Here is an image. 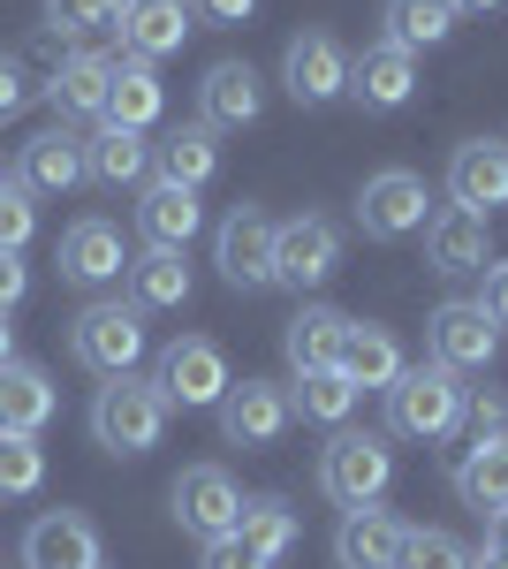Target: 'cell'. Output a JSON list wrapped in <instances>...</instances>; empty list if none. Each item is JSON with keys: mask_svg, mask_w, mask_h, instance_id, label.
Here are the masks:
<instances>
[{"mask_svg": "<svg viewBox=\"0 0 508 569\" xmlns=\"http://www.w3.org/2000/svg\"><path fill=\"white\" fill-rule=\"evenodd\" d=\"M464 372L448 365H402V380L387 388V426L402 440H448L464 426Z\"/></svg>", "mask_w": 508, "mask_h": 569, "instance_id": "1", "label": "cell"}, {"mask_svg": "<svg viewBox=\"0 0 508 569\" xmlns=\"http://www.w3.org/2000/svg\"><path fill=\"white\" fill-rule=\"evenodd\" d=\"M168 433V395L152 388V380H107L99 402H91V440L107 448V456H145V448H160Z\"/></svg>", "mask_w": 508, "mask_h": 569, "instance_id": "2", "label": "cell"}, {"mask_svg": "<svg viewBox=\"0 0 508 569\" xmlns=\"http://www.w3.org/2000/svg\"><path fill=\"white\" fill-rule=\"evenodd\" d=\"M69 350H77V365L84 372H99V380H129L137 365H145V311L137 305H84L77 311V327H69Z\"/></svg>", "mask_w": 508, "mask_h": 569, "instance_id": "3", "label": "cell"}, {"mask_svg": "<svg viewBox=\"0 0 508 569\" xmlns=\"http://www.w3.org/2000/svg\"><path fill=\"white\" fill-rule=\"evenodd\" d=\"M319 486H327V501H341V509H372L387 486H395V448L380 433H335L327 456H319Z\"/></svg>", "mask_w": 508, "mask_h": 569, "instance_id": "4", "label": "cell"}, {"mask_svg": "<svg viewBox=\"0 0 508 569\" xmlns=\"http://www.w3.org/2000/svg\"><path fill=\"white\" fill-rule=\"evenodd\" d=\"M152 388L168 395V410H220V395L236 388L228 380V357L212 350L206 335H175L168 350H160V372H152Z\"/></svg>", "mask_w": 508, "mask_h": 569, "instance_id": "5", "label": "cell"}, {"mask_svg": "<svg viewBox=\"0 0 508 569\" xmlns=\"http://www.w3.org/2000/svg\"><path fill=\"white\" fill-rule=\"evenodd\" d=\"M425 206H432V190H425V176H410V168H380V176L357 190V228L372 236V243H402V236H418Z\"/></svg>", "mask_w": 508, "mask_h": 569, "instance_id": "6", "label": "cell"}, {"mask_svg": "<svg viewBox=\"0 0 508 569\" xmlns=\"http://www.w3.org/2000/svg\"><path fill=\"white\" fill-rule=\"evenodd\" d=\"M341 266V228L327 213H297L273 228V281L281 289H319Z\"/></svg>", "mask_w": 508, "mask_h": 569, "instance_id": "7", "label": "cell"}, {"mask_svg": "<svg viewBox=\"0 0 508 569\" xmlns=\"http://www.w3.org/2000/svg\"><path fill=\"white\" fill-rule=\"evenodd\" d=\"M212 266L228 289H273V220L258 206H236L212 236Z\"/></svg>", "mask_w": 508, "mask_h": 569, "instance_id": "8", "label": "cell"}, {"mask_svg": "<svg viewBox=\"0 0 508 569\" xmlns=\"http://www.w3.org/2000/svg\"><path fill=\"white\" fill-rule=\"evenodd\" d=\"M425 350H432V365H448V372H486L494 365V350H501V327L486 319L478 305H440L432 319H425Z\"/></svg>", "mask_w": 508, "mask_h": 569, "instance_id": "9", "label": "cell"}, {"mask_svg": "<svg viewBox=\"0 0 508 569\" xmlns=\"http://www.w3.org/2000/svg\"><path fill=\"white\" fill-rule=\"evenodd\" d=\"M243 517V486L228 479L220 463H190L182 479H175V525L198 531V539H228Z\"/></svg>", "mask_w": 508, "mask_h": 569, "instance_id": "10", "label": "cell"}, {"mask_svg": "<svg viewBox=\"0 0 508 569\" xmlns=\"http://www.w3.org/2000/svg\"><path fill=\"white\" fill-rule=\"evenodd\" d=\"M281 84H289L297 107H327V99L349 91V53H341L327 31H297L289 53H281Z\"/></svg>", "mask_w": 508, "mask_h": 569, "instance_id": "11", "label": "cell"}, {"mask_svg": "<svg viewBox=\"0 0 508 569\" xmlns=\"http://www.w3.org/2000/svg\"><path fill=\"white\" fill-rule=\"evenodd\" d=\"M289 388H273V380H243V388L220 395V433L228 448H273V440L289 433Z\"/></svg>", "mask_w": 508, "mask_h": 569, "instance_id": "12", "label": "cell"}, {"mask_svg": "<svg viewBox=\"0 0 508 569\" xmlns=\"http://www.w3.org/2000/svg\"><path fill=\"white\" fill-rule=\"evenodd\" d=\"M349 99L365 107V114H395V107H410L418 99V53H402V46H365L357 61H349Z\"/></svg>", "mask_w": 508, "mask_h": 569, "instance_id": "13", "label": "cell"}, {"mask_svg": "<svg viewBox=\"0 0 508 569\" xmlns=\"http://www.w3.org/2000/svg\"><path fill=\"white\" fill-rule=\"evenodd\" d=\"M258 114H266V84H258V69H251V61H212L206 84H198V122L220 137V130H251Z\"/></svg>", "mask_w": 508, "mask_h": 569, "instance_id": "14", "label": "cell"}, {"mask_svg": "<svg viewBox=\"0 0 508 569\" xmlns=\"http://www.w3.org/2000/svg\"><path fill=\"white\" fill-rule=\"evenodd\" d=\"M448 198H456L464 213L508 206V137H470V144H456V160H448Z\"/></svg>", "mask_w": 508, "mask_h": 569, "instance_id": "15", "label": "cell"}, {"mask_svg": "<svg viewBox=\"0 0 508 569\" xmlns=\"http://www.w3.org/2000/svg\"><path fill=\"white\" fill-rule=\"evenodd\" d=\"M486 251H494V236H486V213L440 206V213L425 220V266H432V273H448V281H464V273H486Z\"/></svg>", "mask_w": 508, "mask_h": 569, "instance_id": "16", "label": "cell"}, {"mask_svg": "<svg viewBox=\"0 0 508 569\" xmlns=\"http://www.w3.org/2000/svg\"><path fill=\"white\" fill-rule=\"evenodd\" d=\"M16 182L31 190V198H61V190H77L84 182V137H69L61 122L39 137H23V152H16Z\"/></svg>", "mask_w": 508, "mask_h": 569, "instance_id": "17", "label": "cell"}, {"mask_svg": "<svg viewBox=\"0 0 508 569\" xmlns=\"http://www.w3.org/2000/svg\"><path fill=\"white\" fill-rule=\"evenodd\" d=\"M61 281L69 289H107V281H122L129 273V251H122V236L107 228V220H77L69 236H61Z\"/></svg>", "mask_w": 508, "mask_h": 569, "instance_id": "18", "label": "cell"}, {"mask_svg": "<svg viewBox=\"0 0 508 569\" xmlns=\"http://www.w3.org/2000/svg\"><path fill=\"white\" fill-rule=\"evenodd\" d=\"M190 23H198L190 0H122V23L114 31H122L129 61H168L175 46L190 39Z\"/></svg>", "mask_w": 508, "mask_h": 569, "instance_id": "19", "label": "cell"}, {"mask_svg": "<svg viewBox=\"0 0 508 569\" xmlns=\"http://www.w3.org/2000/svg\"><path fill=\"white\" fill-rule=\"evenodd\" d=\"M402 539H410V525L387 517L380 501H372V509H349L341 517L335 555H341V569H402Z\"/></svg>", "mask_w": 508, "mask_h": 569, "instance_id": "20", "label": "cell"}, {"mask_svg": "<svg viewBox=\"0 0 508 569\" xmlns=\"http://www.w3.org/2000/svg\"><path fill=\"white\" fill-rule=\"evenodd\" d=\"M23 569H99V531L77 509H53L23 531Z\"/></svg>", "mask_w": 508, "mask_h": 569, "instance_id": "21", "label": "cell"}, {"mask_svg": "<svg viewBox=\"0 0 508 569\" xmlns=\"http://www.w3.org/2000/svg\"><path fill=\"white\" fill-rule=\"evenodd\" d=\"M107 91H114V53H61V69L46 77L53 114H107Z\"/></svg>", "mask_w": 508, "mask_h": 569, "instance_id": "22", "label": "cell"}, {"mask_svg": "<svg viewBox=\"0 0 508 569\" xmlns=\"http://www.w3.org/2000/svg\"><path fill=\"white\" fill-rule=\"evenodd\" d=\"M137 228H145V243H160V251H190V236L206 228V206H198V190L152 182V190L137 198Z\"/></svg>", "mask_w": 508, "mask_h": 569, "instance_id": "23", "label": "cell"}, {"mask_svg": "<svg viewBox=\"0 0 508 569\" xmlns=\"http://www.w3.org/2000/svg\"><path fill=\"white\" fill-rule=\"evenodd\" d=\"M289 365H297V380L303 372H335L341 365V342H349V319H341L335 305H303L297 319H289Z\"/></svg>", "mask_w": 508, "mask_h": 569, "instance_id": "24", "label": "cell"}, {"mask_svg": "<svg viewBox=\"0 0 508 569\" xmlns=\"http://www.w3.org/2000/svg\"><path fill=\"white\" fill-rule=\"evenodd\" d=\"M53 380H46V365H0V433H39L46 418H53Z\"/></svg>", "mask_w": 508, "mask_h": 569, "instance_id": "25", "label": "cell"}, {"mask_svg": "<svg viewBox=\"0 0 508 569\" xmlns=\"http://www.w3.org/2000/svg\"><path fill=\"white\" fill-rule=\"evenodd\" d=\"M341 380H349V388L365 395V388H395V380H402V350H395V335H387V327H372V319H365V327H357V319H349V342H341Z\"/></svg>", "mask_w": 508, "mask_h": 569, "instance_id": "26", "label": "cell"}, {"mask_svg": "<svg viewBox=\"0 0 508 569\" xmlns=\"http://www.w3.org/2000/svg\"><path fill=\"white\" fill-rule=\"evenodd\" d=\"M129 305H137V311H175V305H190V266H182V251L145 243V251L129 259Z\"/></svg>", "mask_w": 508, "mask_h": 569, "instance_id": "27", "label": "cell"}, {"mask_svg": "<svg viewBox=\"0 0 508 569\" xmlns=\"http://www.w3.org/2000/svg\"><path fill=\"white\" fill-rule=\"evenodd\" d=\"M160 107H168V91L152 77V61H114V91H107V122L114 130H152L160 122Z\"/></svg>", "mask_w": 508, "mask_h": 569, "instance_id": "28", "label": "cell"}, {"mask_svg": "<svg viewBox=\"0 0 508 569\" xmlns=\"http://www.w3.org/2000/svg\"><path fill=\"white\" fill-rule=\"evenodd\" d=\"M380 23H387V46L425 53V46H440L456 23H464V8H456V0H387Z\"/></svg>", "mask_w": 508, "mask_h": 569, "instance_id": "29", "label": "cell"}, {"mask_svg": "<svg viewBox=\"0 0 508 569\" xmlns=\"http://www.w3.org/2000/svg\"><path fill=\"white\" fill-rule=\"evenodd\" d=\"M145 168H152V144L137 130H107L99 137H84V176L91 182H107V190H129V182H145Z\"/></svg>", "mask_w": 508, "mask_h": 569, "instance_id": "30", "label": "cell"}, {"mask_svg": "<svg viewBox=\"0 0 508 569\" xmlns=\"http://www.w3.org/2000/svg\"><path fill=\"white\" fill-rule=\"evenodd\" d=\"M152 160H160V182H175V190H206L212 168H220V144H212L206 122H182L168 144H152Z\"/></svg>", "mask_w": 508, "mask_h": 569, "instance_id": "31", "label": "cell"}, {"mask_svg": "<svg viewBox=\"0 0 508 569\" xmlns=\"http://www.w3.org/2000/svg\"><path fill=\"white\" fill-rule=\"evenodd\" d=\"M236 539H243L251 555H266V562H281V555L297 547V509H289L281 493H258V501H243V517H236Z\"/></svg>", "mask_w": 508, "mask_h": 569, "instance_id": "32", "label": "cell"}, {"mask_svg": "<svg viewBox=\"0 0 508 569\" xmlns=\"http://www.w3.org/2000/svg\"><path fill=\"white\" fill-rule=\"evenodd\" d=\"M456 493L470 509H508V440H486L456 463Z\"/></svg>", "mask_w": 508, "mask_h": 569, "instance_id": "33", "label": "cell"}, {"mask_svg": "<svg viewBox=\"0 0 508 569\" xmlns=\"http://www.w3.org/2000/svg\"><path fill=\"white\" fill-rule=\"evenodd\" d=\"M289 410H303L311 426H349V410H357V388L341 380V365H335V372H303L297 395H289Z\"/></svg>", "mask_w": 508, "mask_h": 569, "instance_id": "34", "label": "cell"}, {"mask_svg": "<svg viewBox=\"0 0 508 569\" xmlns=\"http://www.w3.org/2000/svg\"><path fill=\"white\" fill-rule=\"evenodd\" d=\"M46 479V448L39 433H0V501H23Z\"/></svg>", "mask_w": 508, "mask_h": 569, "instance_id": "35", "label": "cell"}, {"mask_svg": "<svg viewBox=\"0 0 508 569\" xmlns=\"http://www.w3.org/2000/svg\"><path fill=\"white\" fill-rule=\"evenodd\" d=\"M122 0H46V31L53 39H84V31H114Z\"/></svg>", "mask_w": 508, "mask_h": 569, "instance_id": "36", "label": "cell"}, {"mask_svg": "<svg viewBox=\"0 0 508 569\" xmlns=\"http://www.w3.org/2000/svg\"><path fill=\"white\" fill-rule=\"evenodd\" d=\"M402 569H470V547L456 531H410L402 539Z\"/></svg>", "mask_w": 508, "mask_h": 569, "instance_id": "37", "label": "cell"}, {"mask_svg": "<svg viewBox=\"0 0 508 569\" xmlns=\"http://www.w3.org/2000/svg\"><path fill=\"white\" fill-rule=\"evenodd\" d=\"M31 228H39V213H31V190H23V182H0V251H16V259H23Z\"/></svg>", "mask_w": 508, "mask_h": 569, "instance_id": "38", "label": "cell"}, {"mask_svg": "<svg viewBox=\"0 0 508 569\" xmlns=\"http://www.w3.org/2000/svg\"><path fill=\"white\" fill-rule=\"evenodd\" d=\"M464 426H470V448H486V440H508V402L501 395H464Z\"/></svg>", "mask_w": 508, "mask_h": 569, "instance_id": "39", "label": "cell"}, {"mask_svg": "<svg viewBox=\"0 0 508 569\" xmlns=\"http://www.w3.org/2000/svg\"><path fill=\"white\" fill-rule=\"evenodd\" d=\"M31 61H23V53H0V122H16V114H23V107H31Z\"/></svg>", "mask_w": 508, "mask_h": 569, "instance_id": "40", "label": "cell"}, {"mask_svg": "<svg viewBox=\"0 0 508 569\" xmlns=\"http://www.w3.org/2000/svg\"><path fill=\"white\" fill-rule=\"evenodd\" d=\"M206 569H273V562H266V555H251V547L228 531V539H206Z\"/></svg>", "mask_w": 508, "mask_h": 569, "instance_id": "41", "label": "cell"}, {"mask_svg": "<svg viewBox=\"0 0 508 569\" xmlns=\"http://www.w3.org/2000/svg\"><path fill=\"white\" fill-rule=\"evenodd\" d=\"M23 297H31V273H23V259H16V251H0V319L23 305Z\"/></svg>", "mask_w": 508, "mask_h": 569, "instance_id": "42", "label": "cell"}, {"mask_svg": "<svg viewBox=\"0 0 508 569\" xmlns=\"http://www.w3.org/2000/svg\"><path fill=\"white\" fill-rule=\"evenodd\" d=\"M478 311L494 319V327H508V259L486 266V289H478Z\"/></svg>", "mask_w": 508, "mask_h": 569, "instance_id": "43", "label": "cell"}, {"mask_svg": "<svg viewBox=\"0 0 508 569\" xmlns=\"http://www.w3.org/2000/svg\"><path fill=\"white\" fill-rule=\"evenodd\" d=\"M190 16H198V23H251L258 0H190Z\"/></svg>", "mask_w": 508, "mask_h": 569, "instance_id": "44", "label": "cell"}, {"mask_svg": "<svg viewBox=\"0 0 508 569\" xmlns=\"http://www.w3.org/2000/svg\"><path fill=\"white\" fill-rule=\"evenodd\" d=\"M486 555H494V562H508V509H494V517H486Z\"/></svg>", "mask_w": 508, "mask_h": 569, "instance_id": "45", "label": "cell"}, {"mask_svg": "<svg viewBox=\"0 0 508 569\" xmlns=\"http://www.w3.org/2000/svg\"><path fill=\"white\" fill-rule=\"evenodd\" d=\"M456 8H464V16H494L501 0H456Z\"/></svg>", "mask_w": 508, "mask_h": 569, "instance_id": "46", "label": "cell"}, {"mask_svg": "<svg viewBox=\"0 0 508 569\" xmlns=\"http://www.w3.org/2000/svg\"><path fill=\"white\" fill-rule=\"evenodd\" d=\"M0 365H16V335H8V319H0Z\"/></svg>", "mask_w": 508, "mask_h": 569, "instance_id": "47", "label": "cell"}, {"mask_svg": "<svg viewBox=\"0 0 508 569\" xmlns=\"http://www.w3.org/2000/svg\"><path fill=\"white\" fill-rule=\"evenodd\" d=\"M470 569H508V562H494V555H470Z\"/></svg>", "mask_w": 508, "mask_h": 569, "instance_id": "48", "label": "cell"}, {"mask_svg": "<svg viewBox=\"0 0 508 569\" xmlns=\"http://www.w3.org/2000/svg\"><path fill=\"white\" fill-rule=\"evenodd\" d=\"M0 182H8V176H0Z\"/></svg>", "mask_w": 508, "mask_h": 569, "instance_id": "49", "label": "cell"}]
</instances>
